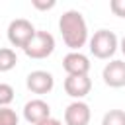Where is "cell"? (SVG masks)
<instances>
[{
  "label": "cell",
  "instance_id": "1",
  "mask_svg": "<svg viewBox=\"0 0 125 125\" xmlns=\"http://www.w3.org/2000/svg\"><path fill=\"white\" fill-rule=\"evenodd\" d=\"M59 29H61L64 45L72 51H78L88 41V25L78 10L64 12L59 20Z\"/></svg>",
  "mask_w": 125,
  "mask_h": 125
},
{
  "label": "cell",
  "instance_id": "2",
  "mask_svg": "<svg viewBox=\"0 0 125 125\" xmlns=\"http://www.w3.org/2000/svg\"><path fill=\"white\" fill-rule=\"evenodd\" d=\"M117 51V35L109 29H100L90 39V53L96 59H109Z\"/></svg>",
  "mask_w": 125,
  "mask_h": 125
},
{
  "label": "cell",
  "instance_id": "3",
  "mask_svg": "<svg viewBox=\"0 0 125 125\" xmlns=\"http://www.w3.org/2000/svg\"><path fill=\"white\" fill-rule=\"evenodd\" d=\"M55 51V37L49 31H35L31 41L23 47V53L29 59H47Z\"/></svg>",
  "mask_w": 125,
  "mask_h": 125
},
{
  "label": "cell",
  "instance_id": "4",
  "mask_svg": "<svg viewBox=\"0 0 125 125\" xmlns=\"http://www.w3.org/2000/svg\"><path fill=\"white\" fill-rule=\"evenodd\" d=\"M35 27H33V23L29 21V20H23V18H18V20H14V21H10V25H8V41L14 45V47H25L29 41H31V37L35 35Z\"/></svg>",
  "mask_w": 125,
  "mask_h": 125
},
{
  "label": "cell",
  "instance_id": "5",
  "mask_svg": "<svg viewBox=\"0 0 125 125\" xmlns=\"http://www.w3.org/2000/svg\"><path fill=\"white\" fill-rule=\"evenodd\" d=\"M25 86H27V90L33 92V94H39V96H41V94H49V92L53 90V86H55V78H53V74L47 72V70H33V72L27 74Z\"/></svg>",
  "mask_w": 125,
  "mask_h": 125
},
{
  "label": "cell",
  "instance_id": "6",
  "mask_svg": "<svg viewBox=\"0 0 125 125\" xmlns=\"http://www.w3.org/2000/svg\"><path fill=\"white\" fill-rule=\"evenodd\" d=\"M62 68L66 70L68 76L88 74V70H90V59H88L86 55H82L80 51H72V53L64 55V59H62Z\"/></svg>",
  "mask_w": 125,
  "mask_h": 125
},
{
  "label": "cell",
  "instance_id": "7",
  "mask_svg": "<svg viewBox=\"0 0 125 125\" xmlns=\"http://www.w3.org/2000/svg\"><path fill=\"white\" fill-rule=\"evenodd\" d=\"M90 117H92L90 105L80 102V100L68 104L66 109H64V123L66 125H88Z\"/></svg>",
  "mask_w": 125,
  "mask_h": 125
},
{
  "label": "cell",
  "instance_id": "8",
  "mask_svg": "<svg viewBox=\"0 0 125 125\" xmlns=\"http://www.w3.org/2000/svg\"><path fill=\"white\" fill-rule=\"evenodd\" d=\"M23 117H25L27 123L37 125V123H41L43 119L51 117V107H49L47 102H43V100H39V98L29 100V102L23 105Z\"/></svg>",
  "mask_w": 125,
  "mask_h": 125
},
{
  "label": "cell",
  "instance_id": "9",
  "mask_svg": "<svg viewBox=\"0 0 125 125\" xmlns=\"http://www.w3.org/2000/svg\"><path fill=\"white\" fill-rule=\"evenodd\" d=\"M92 90V80L88 74H82V76H66L64 80V92L74 98V100H80L84 96H88Z\"/></svg>",
  "mask_w": 125,
  "mask_h": 125
},
{
  "label": "cell",
  "instance_id": "10",
  "mask_svg": "<svg viewBox=\"0 0 125 125\" xmlns=\"http://www.w3.org/2000/svg\"><path fill=\"white\" fill-rule=\"evenodd\" d=\"M104 82L111 88L125 86V61H111L104 66Z\"/></svg>",
  "mask_w": 125,
  "mask_h": 125
},
{
  "label": "cell",
  "instance_id": "11",
  "mask_svg": "<svg viewBox=\"0 0 125 125\" xmlns=\"http://www.w3.org/2000/svg\"><path fill=\"white\" fill-rule=\"evenodd\" d=\"M18 64L16 51L10 47H0V72H8Z\"/></svg>",
  "mask_w": 125,
  "mask_h": 125
},
{
  "label": "cell",
  "instance_id": "12",
  "mask_svg": "<svg viewBox=\"0 0 125 125\" xmlns=\"http://www.w3.org/2000/svg\"><path fill=\"white\" fill-rule=\"evenodd\" d=\"M102 125H125V111L123 109H109L104 115Z\"/></svg>",
  "mask_w": 125,
  "mask_h": 125
},
{
  "label": "cell",
  "instance_id": "13",
  "mask_svg": "<svg viewBox=\"0 0 125 125\" xmlns=\"http://www.w3.org/2000/svg\"><path fill=\"white\" fill-rule=\"evenodd\" d=\"M14 100V88L6 82H0V107H8Z\"/></svg>",
  "mask_w": 125,
  "mask_h": 125
},
{
  "label": "cell",
  "instance_id": "14",
  "mask_svg": "<svg viewBox=\"0 0 125 125\" xmlns=\"http://www.w3.org/2000/svg\"><path fill=\"white\" fill-rule=\"evenodd\" d=\"M18 113L12 107H0V125H18Z\"/></svg>",
  "mask_w": 125,
  "mask_h": 125
},
{
  "label": "cell",
  "instance_id": "15",
  "mask_svg": "<svg viewBox=\"0 0 125 125\" xmlns=\"http://www.w3.org/2000/svg\"><path fill=\"white\" fill-rule=\"evenodd\" d=\"M109 10L119 16V18H125V0H111L109 2Z\"/></svg>",
  "mask_w": 125,
  "mask_h": 125
},
{
  "label": "cell",
  "instance_id": "16",
  "mask_svg": "<svg viewBox=\"0 0 125 125\" xmlns=\"http://www.w3.org/2000/svg\"><path fill=\"white\" fill-rule=\"evenodd\" d=\"M55 0H47V2H43V0H31V6L33 8H37V10H51V8H55Z\"/></svg>",
  "mask_w": 125,
  "mask_h": 125
},
{
  "label": "cell",
  "instance_id": "17",
  "mask_svg": "<svg viewBox=\"0 0 125 125\" xmlns=\"http://www.w3.org/2000/svg\"><path fill=\"white\" fill-rule=\"evenodd\" d=\"M37 125H62L59 119H55V117H47V119H43L41 123H37Z\"/></svg>",
  "mask_w": 125,
  "mask_h": 125
},
{
  "label": "cell",
  "instance_id": "18",
  "mask_svg": "<svg viewBox=\"0 0 125 125\" xmlns=\"http://www.w3.org/2000/svg\"><path fill=\"white\" fill-rule=\"evenodd\" d=\"M121 53L125 55V35H123V39H121Z\"/></svg>",
  "mask_w": 125,
  "mask_h": 125
}]
</instances>
